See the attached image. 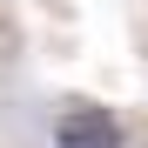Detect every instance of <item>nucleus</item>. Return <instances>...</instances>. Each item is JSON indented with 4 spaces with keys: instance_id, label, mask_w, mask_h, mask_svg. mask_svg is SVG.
Wrapping results in <instances>:
<instances>
[{
    "instance_id": "1",
    "label": "nucleus",
    "mask_w": 148,
    "mask_h": 148,
    "mask_svg": "<svg viewBox=\"0 0 148 148\" xmlns=\"http://www.w3.org/2000/svg\"><path fill=\"white\" fill-rule=\"evenodd\" d=\"M54 148H128V135H121L114 108L74 101V108H61V121H54Z\"/></svg>"
}]
</instances>
